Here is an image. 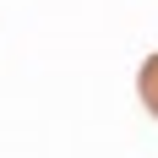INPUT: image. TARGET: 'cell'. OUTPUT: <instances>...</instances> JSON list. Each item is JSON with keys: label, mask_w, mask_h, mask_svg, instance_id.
Here are the masks:
<instances>
[{"label": "cell", "mask_w": 158, "mask_h": 158, "mask_svg": "<svg viewBox=\"0 0 158 158\" xmlns=\"http://www.w3.org/2000/svg\"><path fill=\"white\" fill-rule=\"evenodd\" d=\"M136 93H142L147 114H158V55H147V60H142V71H136Z\"/></svg>", "instance_id": "1"}]
</instances>
